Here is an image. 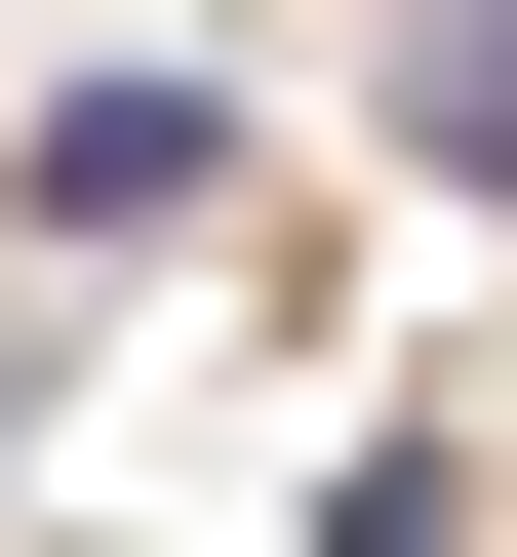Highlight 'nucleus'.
<instances>
[{"label": "nucleus", "instance_id": "3", "mask_svg": "<svg viewBox=\"0 0 517 557\" xmlns=\"http://www.w3.org/2000/svg\"><path fill=\"white\" fill-rule=\"evenodd\" d=\"M319 557H478V518H438V438H358V518H319Z\"/></svg>", "mask_w": 517, "mask_h": 557}, {"label": "nucleus", "instance_id": "2", "mask_svg": "<svg viewBox=\"0 0 517 557\" xmlns=\"http://www.w3.org/2000/svg\"><path fill=\"white\" fill-rule=\"evenodd\" d=\"M398 120H438L478 199H517V0H438V40H398Z\"/></svg>", "mask_w": 517, "mask_h": 557}, {"label": "nucleus", "instance_id": "1", "mask_svg": "<svg viewBox=\"0 0 517 557\" xmlns=\"http://www.w3.org/2000/svg\"><path fill=\"white\" fill-rule=\"evenodd\" d=\"M239 199V81H40V239H199Z\"/></svg>", "mask_w": 517, "mask_h": 557}]
</instances>
